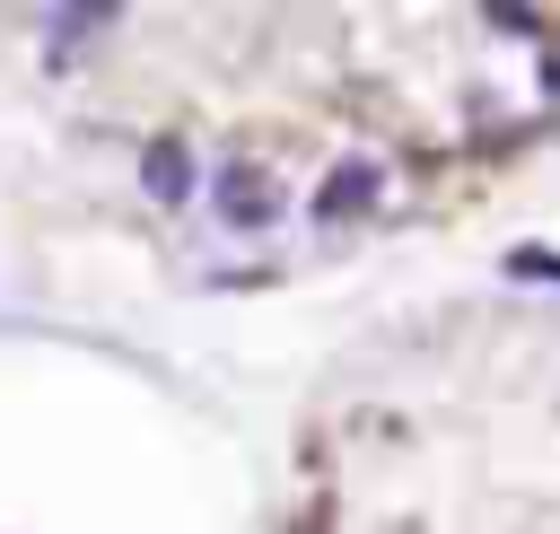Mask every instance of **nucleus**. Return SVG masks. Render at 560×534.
Listing matches in <instances>:
<instances>
[{"mask_svg":"<svg viewBox=\"0 0 560 534\" xmlns=\"http://www.w3.org/2000/svg\"><path fill=\"white\" fill-rule=\"evenodd\" d=\"M219 210H228L236 228H262V219H271V193H262V175H254V166H228V175H219Z\"/></svg>","mask_w":560,"mask_h":534,"instance_id":"1","label":"nucleus"},{"mask_svg":"<svg viewBox=\"0 0 560 534\" xmlns=\"http://www.w3.org/2000/svg\"><path fill=\"white\" fill-rule=\"evenodd\" d=\"M368 201H376V166H341V175L324 184V201H315V210H324V219H341V210H368Z\"/></svg>","mask_w":560,"mask_h":534,"instance_id":"2","label":"nucleus"},{"mask_svg":"<svg viewBox=\"0 0 560 534\" xmlns=\"http://www.w3.org/2000/svg\"><path fill=\"white\" fill-rule=\"evenodd\" d=\"M184 184H192V175H184V149L158 140V149H149V193H158V201H184Z\"/></svg>","mask_w":560,"mask_h":534,"instance_id":"3","label":"nucleus"}]
</instances>
